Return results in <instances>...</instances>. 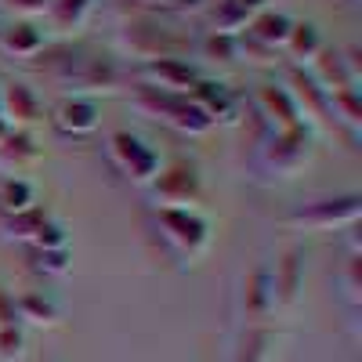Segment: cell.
Here are the masks:
<instances>
[{
    "mask_svg": "<svg viewBox=\"0 0 362 362\" xmlns=\"http://www.w3.org/2000/svg\"><path fill=\"white\" fill-rule=\"evenodd\" d=\"M62 124H73V127H95V112H90L87 105H66L62 109Z\"/></svg>",
    "mask_w": 362,
    "mask_h": 362,
    "instance_id": "cell-1",
    "label": "cell"
},
{
    "mask_svg": "<svg viewBox=\"0 0 362 362\" xmlns=\"http://www.w3.org/2000/svg\"><path fill=\"white\" fill-rule=\"evenodd\" d=\"M0 344H4V348H0V355H18V334H11V329H0Z\"/></svg>",
    "mask_w": 362,
    "mask_h": 362,
    "instance_id": "cell-2",
    "label": "cell"
}]
</instances>
